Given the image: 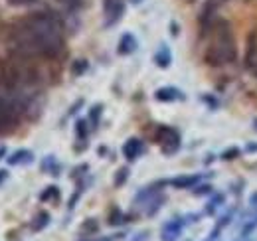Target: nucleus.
<instances>
[{
    "label": "nucleus",
    "instance_id": "obj_11",
    "mask_svg": "<svg viewBox=\"0 0 257 241\" xmlns=\"http://www.w3.org/2000/svg\"><path fill=\"white\" fill-rule=\"evenodd\" d=\"M135 50H137V40H135V36H133V34H123L117 52H119L121 56H128V54H133Z\"/></svg>",
    "mask_w": 257,
    "mask_h": 241
},
{
    "label": "nucleus",
    "instance_id": "obj_12",
    "mask_svg": "<svg viewBox=\"0 0 257 241\" xmlns=\"http://www.w3.org/2000/svg\"><path fill=\"white\" fill-rule=\"evenodd\" d=\"M227 0H208L206 2V6H204V12H202V20H204V24H208V18H210V14H214L220 6H224Z\"/></svg>",
    "mask_w": 257,
    "mask_h": 241
},
{
    "label": "nucleus",
    "instance_id": "obj_28",
    "mask_svg": "<svg viewBox=\"0 0 257 241\" xmlns=\"http://www.w3.org/2000/svg\"><path fill=\"white\" fill-rule=\"evenodd\" d=\"M131 2H133V4H141L143 0H131Z\"/></svg>",
    "mask_w": 257,
    "mask_h": 241
},
{
    "label": "nucleus",
    "instance_id": "obj_30",
    "mask_svg": "<svg viewBox=\"0 0 257 241\" xmlns=\"http://www.w3.org/2000/svg\"><path fill=\"white\" fill-rule=\"evenodd\" d=\"M253 127H255V129H257V119H255V120H253Z\"/></svg>",
    "mask_w": 257,
    "mask_h": 241
},
{
    "label": "nucleus",
    "instance_id": "obj_9",
    "mask_svg": "<svg viewBox=\"0 0 257 241\" xmlns=\"http://www.w3.org/2000/svg\"><path fill=\"white\" fill-rule=\"evenodd\" d=\"M180 231H182V223L178 219L168 221L162 227V241H174L176 237H180Z\"/></svg>",
    "mask_w": 257,
    "mask_h": 241
},
{
    "label": "nucleus",
    "instance_id": "obj_23",
    "mask_svg": "<svg viewBox=\"0 0 257 241\" xmlns=\"http://www.w3.org/2000/svg\"><path fill=\"white\" fill-rule=\"evenodd\" d=\"M10 6L14 8H22V6H30V4H36L38 0H6Z\"/></svg>",
    "mask_w": 257,
    "mask_h": 241
},
{
    "label": "nucleus",
    "instance_id": "obj_24",
    "mask_svg": "<svg viewBox=\"0 0 257 241\" xmlns=\"http://www.w3.org/2000/svg\"><path fill=\"white\" fill-rule=\"evenodd\" d=\"M99 115H101V105H95L93 109H91V115H89V119H91V125L97 127V123H99Z\"/></svg>",
    "mask_w": 257,
    "mask_h": 241
},
{
    "label": "nucleus",
    "instance_id": "obj_20",
    "mask_svg": "<svg viewBox=\"0 0 257 241\" xmlns=\"http://www.w3.org/2000/svg\"><path fill=\"white\" fill-rule=\"evenodd\" d=\"M128 178V168H119L115 174V186H123Z\"/></svg>",
    "mask_w": 257,
    "mask_h": 241
},
{
    "label": "nucleus",
    "instance_id": "obj_25",
    "mask_svg": "<svg viewBox=\"0 0 257 241\" xmlns=\"http://www.w3.org/2000/svg\"><path fill=\"white\" fill-rule=\"evenodd\" d=\"M6 75H8V63H4L0 60V85L6 83Z\"/></svg>",
    "mask_w": 257,
    "mask_h": 241
},
{
    "label": "nucleus",
    "instance_id": "obj_27",
    "mask_svg": "<svg viewBox=\"0 0 257 241\" xmlns=\"http://www.w3.org/2000/svg\"><path fill=\"white\" fill-rule=\"evenodd\" d=\"M6 178H8V172L6 170H0V184L6 180Z\"/></svg>",
    "mask_w": 257,
    "mask_h": 241
},
{
    "label": "nucleus",
    "instance_id": "obj_7",
    "mask_svg": "<svg viewBox=\"0 0 257 241\" xmlns=\"http://www.w3.org/2000/svg\"><path fill=\"white\" fill-rule=\"evenodd\" d=\"M143 151H145V145L139 139H128L127 143L123 145V154H125L127 160H137L143 154Z\"/></svg>",
    "mask_w": 257,
    "mask_h": 241
},
{
    "label": "nucleus",
    "instance_id": "obj_1",
    "mask_svg": "<svg viewBox=\"0 0 257 241\" xmlns=\"http://www.w3.org/2000/svg\"><path fill=\"white\" fill-rule=\"evenodd\" d=\"M62 32V24L52 14L34 12L12 28V44L14 50L24 58H58L64 52Z\"/></svg>",
    "mask_w": 257,
    "mask_h": 241
},
{
    "label": "nucleus",
    "instance_id": "obj_19",
    "mask_svg": "<svg viewBox=\"0 0 257 241\" xmlns=\"http://www.w3.org/2000/svg\"><path fill=\"white\" fill-rule=\"evenodd\" d=\"M56 2H60L67 10H79L83 6V0H56Z\"/></svg>",
    "mask_w": 257,
    "mask_h": 241
},
{
    "label": "nucleus",
    "instance_id": "obj_18",
    "mask_svg": "<svg viewBox=\"0 0 257 241\" xmlns=\"http://www.w3.org/2000/svg\"><path fill=\"white\" fill-rule=\"evenodd\" d=\"M52 198H60V190H58L56 186H50V188H46V192L40 196V200H42V202H46V200H52Z\"/></svg>",
    "mask_w": 257,
    "mask_h": 241
},
{
    "label": "nucleus",
    "instance_id": "obj_6",
    "mask_svg": "<svg viewBox=\"0 0 257 241\" xmlns=\"http://www.w3.org/2000/svg\"><path fill=\"white\" fill-rule=\"evenodd\" d=\"M245 69L257 75V32H251L245 44Z\"/></svg>",
    "mask_w": 257,
    "mask_h": 241
},
{
    "label": "nucleus",
    "instance_id": "obj_8",
    "mask_svg": "<svg viewBox=\"0 0 257 241\" xmlns=\"http://www.w3.org/2000/svg\"><path fill=\"white\" fill-rule=\"evenodd\" d=\"M155 99L161 101V103H172V101H178L182 99V93L176 89V87H161L155 93Z\"/></svg>",
    "mask_w": 257,
    "mask_h": 241
},
{
    "label": "nucleus",
    "instance_id": "obj_29",
    "mask_svg": "<svg viewBox=\"0 0 257 241\" xmlns=\"http://www.w3.org/2000/svg\"><path fill=\"white\" fill-rule=\"evenodd\" d=\"M253 204H257V194L253 196Z\"/></svg>",
    "mask_w": 257,
    "mask_h": 241
},
{
    "label": "nucleus",
    "instance_id": "obj_22",
    "mask_svg": "<svg viewBox=\"0 0 257 241\" xmlns=\"http://www.w3.org/2000/svg\"><path fill=\"white\" fill-rule=\"evenodd\" d=\"M109 223L111 225H119V223H123V213H121V210H111V215H109Z\"/></svg>",
    "mask_w": 257,
    "mask_h": 241
},
{
    "label": "nucleus",
    "instance_id": "obj_16",
    "mask_svg": "<svg viewBox=\"0 0 257 241\" xmlns=\"http://www.w3.org/2000/svg\"><path fill=\"white\" fill-rule=\"evenodd\" d=\"M75 133H77V139H79V141H85V139H87L89 131H87V123L83 119H79L75 123Z\"/></svg>",
    "mask_w": 257,
    "mask_h": 241
},
{
    "label": "nucleus",
    "instance_id": "obj_13",
    "mask_svg": "<svg viewBox=\"0 0 257 241\" xmlns=\"http://www.w3.org/2000/svg\"><path fill=\"white\" fill-rule=\"evenodd\" d=\"M50 223V213L48 211H40L32 219V231H42L44 227H48Z\"/></svg>",
    "mask_w": 257,
    "mask_h": 241
},
{
    "label": "nucleus",
    "instance_id": "obj_17",
    "mask_svg": "<svg viewBox=\"0 0 257 241\" xmlns=\"http://www.w3.org/2000/svg\"><path fill=\"white\" fill-rule=\"evenodd\" d=\"M87 61L85 60H75L73 61V65H71V73L73 75H81V73H85L87 71Z\"/></svg>",
    "mask_w": 257,
    "mask_h": 241
},
{
    "label": "nucleus",
    "instance_id": "obj_4",
    "mask_svg": "<svg viewBox=\"0 0 257 241\" xmlns=\"http://www.w3.org/2000/svg\"><path fill=\"white\" fill-rule=\"evenodd\" d=\"M157 143L161 145V149L164 154H172V152L178 151V147H180V135H178V131L176 129H172V127H161L159 131H157Z\"/></svg>",
    "mask_w": 257,
    "mask_h": 241
},
{
    "label": "nucleus",
    "instance_id": "obj_2",
    "mask_svg": "<svg viewBox=\"0 0 257 241\" xmlns=\"http://www.w3.org/2000/svg\"><path fill=\"white\" fill-rule=\"evenodd\" d=\"M237 58V50H235V42L229 30L227 22H218L216 24V42L210 44V48L204 54V61L212 67H220L225 63H233Z\"/></svg>",
    "mask_w": 257,
    "mask_h": 241
},
{
    "label": "nucleus",
    "instance_id": "obj_26",
    "mask_svg": "<svg viewBox=\"0 0 257 241\" xmlns=\"http://www.w3.org/2000/svg\"><path fill=\"white\" fill-rule=\"evenodd\" d=\"M237 154H239V151H237V149H231V151H225V152H224V160H233V158H235Z\"/></svg>",
    "mask_w": 257,
    "mask_h": 241
},
{
    "label": "nucleus",
    "instance_id": "obj_10",
    "mask_svg": "<svg viewBox=\"0 0 257 241\" xmlns=\"http://www.w3.org/2000/svg\"><path fill=\"white\" fill-rule=\"evenodd\" d=\"M34 160V154L30 151H26V149H20V151L12 152L10 156H8V164L10 166H18V164H30Z\"/></svg>",
    "mask_w": 257,
    "mask_h": 241
},
{
    "label": "nucleus",
    "instance_id": "obj_3",
    "mask_svg": "<svg viewBox=\"0 0 257 241\" xmlns=\"http://www.w3.org/2000/svg\"><path fill=\"white\" fill-rule=\"evenodd\" d=\"M22 107L12 97L0 95V135H8L18 127Z\"/></svg>",
    "mask_w": 257,
    "mask_h": 241
},
{
    "label": "nucleus",
    "instance_id": "obj_5",
    "mask_svg": "<svg viewBox=\"0 0 257 241\" xmlns=\"http://www.w3.org/2000/svg\"><path fill=\"white\" fill-rule=\"evenodd\" d=\"M123 12H125V0H103V14H105L107 26H113L115 22H119Z\"/></svg>",
    "mask_w": 257,
    "mask_h": 241
},
{
    "label": "nucleus",
    "instance_id": "obj_14",
    "mask_svg": "<svg viewBox=\"0 0 257 241\" xmlns=\"http://www.w3.org/2000/svg\"><path fill=\"white\" fill-rule=\"evenodd\" d=\"M170 61H172L170 50H168L166 46H162L161 50L157 52V56H155V63H157L159 67H168V65H170Z\"/></svg>",
    "mask_w": 257,
    "mask_h": 241
},
{
    "label": "nucleus",
    "instance_id": "obj_15",
    "mask_svg": "<svg viewBox=\"0 0 257 241\" xmlns=\"http://www.w3.org/2000/svg\"><path fill=\"white\" fill-rule=\"evenodd\" d=\"M198 180H200V176H180V178L170 180V184H172L174 188L184 190V188H192L194 184H198Z\"/></svg>",
    "mask_w": 257,
    "mask_h": 241
},
{
    "label": "nucleus",
    "instance_id": "obj_21",
    "mask_svg": "<svg viewBox=\"0 0 257 241\" xmlns=\"http://www.w3.org/2000/svg\"><path fill=\"white\" fill-rule=\"evenodd\" d=\"M97 229H99V225H97L95 219H87V221L81 225V233H95Z\"/></svg>",
    "mask_w": 257,
    "mask_h": 241
}]
</instances>
